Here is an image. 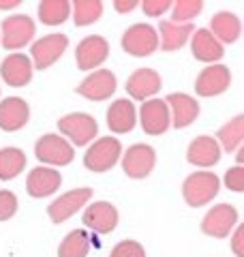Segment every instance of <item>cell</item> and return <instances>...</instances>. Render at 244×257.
<instances>
[{
  "instance_id": "36",
  "label": "cell",
  "mask_w": 244,
  "mask_h": 257,
  "mask_svg": "<svg viewBox=\"0 0 244 257\" xmlns=\"http://www.w3.org/2000/svg\"><path fill=\"white\" fill-rule=\"evenodd\" d=\"M231 251L235 257H244V223H238L231 231Z\"/></svg>"
},
{
  "instance_id": "21",
  "label": "cell",
  "mask_w": 244,
  "mask_h": 257,
  "mask_svg": "<svg viewBox=\"0 0 244 257\" xmlns=\"http://www.w3.org/2000/svg\"><path fill=\"white\" fill-rule=\"evenodd\" d=\"M186 161L195 167L208 170L221 161V146L212 135H199L186 148Z\"/></svg>"
},
{
  "instance_id": "35",
  "label": "cell",
  "mask_w": 244,
  "mask_h": 257,
  "mask_svg": "<svg viewBox=\"0 0 244 257\" xmlns=\"http://www.w3.org/2000/svg\"><path fill=\"white\" fill-rule=\"evenodd\" d=\"M140 7L148 18H161L165 11L172 9V0H144V3H140Z\"/></svg>"
},
{
  "instance_id": "39",
  "label": "cell",
  "mask_w": 244,
  "mask_h": 257,
  "mask_svg": "<svg viewBox=\"0 0 244 257\" xmlns=\"http://www.w3.org/2000/svg\"><path fill=\"white\" fill-rule=\"evenodd\" d=\"M242 157H244V150L238 148V157H235V159H238V165H242Z\"/></svg>"
},
{
  "instance_id": "20",
  "label": "cell",
  "mask_w": 244,
  "mask_h": 257,
  "mask_svg": "<svg viewBox=\"0 0 244 257\" xmlns=\"http://www.w3.org/2000/svg\"><path fill=\"white\" fill-rule=\"evenodd\" d=\"M30 120V105L22 96H7L0 101V128L15 133L24 128Z\"/></svg>"
},
{
  "instance_id": "37",
  "label": "cell",
  "mask_w": 244,
  "mask_h": 257,
  "mask_svg": "<svg viewBox=\"0 0 244 257\" xmlns=\"http://www.w3.org/2000/svg\"><path fill=\"white\" fill-rule=\"evenodd\" d=\"M137 7H140L137 0H116V3H113L116 13H131L133 9H137Z\"/></svg>"
},
{
  "instance_id": "6",
  "label": "cell",
  "mask_w": 244,
  "mask_h": 257,
  "mask_svg": "<svg viewBox=\"0 0 244 257\" xmlns=\"http://www.w3.org/2000/svg\"><path fill=\"white\" fill-rule=\"evenodd\" d=\"M120 47L129 56H135V58H148V56H152L159 50L157 28L150 26V24H133V26H129L125 32H122Z\"/></svg>"
},
{
  "instance_id": "31",
  "label": "cell",
  "mask_w": 244,
  "mask_h": 257,
  "mask_svg": "<svg viewBox=\"0 0 244 257\" xmlns=\"http://www.w3.org/2000/svg\"><path fill=\"white\" fill-rule=\"evenodd\" d=\"M203 9L201 0H176L172 3V22L174 24H191Z\"/></svg>"
},
{
  "instance_id": "13",
  "label": "cell",
  "mask_w": 244,
  "mask_h": 257,
  "mask_svg": "<svg viewBox=\"0 0 244 257\" xmlns=\"http://www.w3.org/2000/svg\"><path fill=\"white\" fill-rule=\"evenodd\" d=\"M81 221H84V227L94 234H111L118 227L120 214L111 202H92L81 214Z\"/></svg>"
},
{
  "instance_id": "19",
  "label": "cell",
  "mask_w": 244,
  "mask_h": 257,
  "mask_svg": "<svg viewBox=\"0 0 244 257\" xmlns=\"http://www.w3.org/2000/svg\"><path fill=\"white\" fill-rule=\"evenodd\" d=\"M165 103L169 107V116H172V126L174 128H186L199 118V111H201L199 101L191 94L174 92V94L167 96Z\"/></svg>"
},
{
  "instance_id": "15",
  "label": "cell",
  "mask_w": 244,
  "mask_h": 257,
  "mask_svg": "<svg viewBox=\"0 0 244 257\" xmlns=\"http://www.w3.org/2000/svg\"><path fill=\"white\" fill-rule=\"evenodd\" d=\"M116 75L109 69H96L88 77L81 79V84L77 86V94H81L88 101H107L116 92Z\"/></svg>"
},
{
  "instance_id": "25",
  "label": "cell",
  "mask_w": 244,
  "mask_h": 257,
  "mask_svg": "<svg viewBox=\"0 0 244 257\" xmlns=\"http://www.w3.org/2000/svg\"><path fill=\"white\" fill-rule=\"evenodd\" d=\"M195 32L193 24H174V22H161L159 24V47L163 52H178L189 43L191 35Z\"/></svg>"
},
{
  "instance_id": "23",
  "label": "cell",
  "mask_w": 244,
  "mask_h": 257,
  "mask_svg": "<svg viewBox=\"0 0 244 257\" xmlns=\"http://www.w3.org/2000/svg\"><path fill=\"white\" fill-rule=\"evenodd\" d=\"M189 43H191L193 58L199 60V62L216 64V62H221L223 56H225V47L218 43L212 35H210L208 28L195 30L193 35H191V39H189Z\"/></svg>"
},
{
  "instance_id": "2",
  "label": "cell",
  "mask_w": 244,
  "mask_h": 257,
  "mask_svg": "<svg viewBox=\"0 0 244 257\" xmlns=\"http://www.w3.org/2000/svg\"><path fill=\"white\" fill-rule=\"evenodd\" d=\"M35 35H37V24L26 13L9 15L0 24V45L9 52L30 45Z\"/></svg>"
},
{
  "instance_id": "16",
  "label": "cell",
  "mask_w": 244,
  "mask_h": 257,
  "mask_svg": "<svg viewBox=\"0 0 244 257\" xmlns=\"http://www.w3.org/2000/svg\"><path fill=\"white\" fill-rule=\"evenodd\" d=\"M161 86H163V79L159 75V71H154L150 67H142V69H135L129 75L125 90L135 101H148V99H154V94H159Z\"/></svg>"
},
{
  "instance_id": "9",
  "label": "cell",
  "mask_w": 244,
  "mask_h": 257,
  "mask_svg": "<svg viewBox=\"0 0 244 257\" xmlns=\"http://www.w3.org/2000/svg\"><path fill=\"white\" fill-rule=\"evenodd\" d=\"M92 197V189L90 187H79V189H71L67 193H62L60 197H56L54 202L47 208V216L50 221L60 225L64 221H69L73 214H77Z\"/></svg>"
},
{
  "instance_id": "33",
  "label": "cell",
  "mask_w": 244,
  "mask_h": 257,
  "mask_svg": "<svg viewBox=\"0 0 244 257\" xmlns=\"http://www.w3.org/2000/svg\"><path fill=\"white\" fill-rule=\"evenodd\" d=\"M109 257H146V248L137 240H120L111 248Z\"/></svg>"
},
{
  "instance_id": "18",
  "label": "cell",
  "mask_w": 244,
  "mask_h": 257,
  "mask_svg": "<svg viewBox=\"0 0 244 257\" xmlns=\"http://www.w3.org/2000/svg\"><path fill=\"white\" fill-rule=\"evenodd\" d=\"M32 60L26 54L13 52L0 62V77L5 79V84H9L11 88H24L32 82Z\"/></svg>"
},
{
  "instance_id": "26",
  "label": "cell",
  "mask_w": 244,
  "mask_h": 257,
  "mask_svg": "<svg viewBox=\"0 0 244 257\" xmlns=\"http://www.w3.org/2000/svg\"><path fill=\"white\" fill-rule=\"evenodd\" d=\"M218 146H223L225 152H235L238 148H242V142H244V116L238 114L233 116L231 120L227 122L216 131V138Z\"/></svg>"
},
{
  "instance_id": "38",
  "label": "cell",
  "mask_w": 244,
  "mask_h": 257,
  "mask_svg": "<svg viewBox=\"0 0 244 257\" xmlns=\"http://www.w3.org/2000/svg\"><path fill=\"white\" fill-rule=\"evenodd\" d=\"M22 3L20 0H0V11H9V9H18Z\"/></svg>"
},
{
  "instance_id": "10",
  "label": "cell",
  "mask_w": 244,
  "mask_h": 257,
  "mask_svg": "<svg viewBox=\"0 0 244 257\" xmlns=\"http://www.w3.org/2000/svg\"><path fill=\"white\" fill-rule=\"evenodd\" d=\"M137 122L142 124L146 135H163L172 126V116L165 99H148L137 109Z\"/></svg>"
},
{
  "instance_id": "8",
  "label": "cell",
  "mask_w": 244,
  "mask_h": 257,
  "mask_svg": "<svg viewBox=\"0 0 244 257\" xmlns=\"http://www.w3.org/2000/svg\"><path fill=\"white\" fill-rule=\"evenodd\" d=\"M122 159V172L133 180H144L154 172L157 165V152L148 144H133L131 148L120 157Z\"/></svg>"
},
{
  "instance_id": "22",
  "label": "cell",
  "mask_w": 244,
  "mask_h": 257,
  "mask_svg": "<svg viewBox=\"0 0 244 257\" xmlns=\"http://www.w3.org/2000/svg\"><path fill=\"white\" fill-rule=\"evenodd\" d=\"M105 122L107 128L116 135H125L131 133L135 124H137V109L135 103L131 99H116L107 109V116H105Z\"/></svg>"
},
{
  "instance_id": "14",
  "label": "cell",
  "mask_w": 244,
  "mask_h": 257,
  "mask_svg": "<svg viewBox=\"0 0 244 257\" xmlns=\"http://www.w3.org/2000/svg\"><path fill=\"white\" fill-rule=\"evenodd\" d=\"M231 86V71L223 62L208 64L195 79V92L199 96H218Z\"/></svg>"
},
{
  "instance_id": "4",
  "label": "cell",
  "mask_w": 244,
  "mask_h": 257,
  "mask_svg": "<svg viewBox=\"0 0 244 257\" xmlns=\"http://www.w3.org/2000/svg\"><path fill=\"white\" fill-rule=\"evenodd\" d=\"M122 157V144L118 138L107 135V138H99L88 146L84 155V167L94 174L109 172L111 167L118 165V161Z\"/></svg>"
},
{
  "instance_id": "24",
  "label": "cell",
  "mask_w": 244,
  "mask_h": 257,
  "mask_svg": "<svg viewBox=\"0 0 244 257\" xmlns=\"http://www.w3.org/2000/svg\"><path fill=\"white\" fill-rule=\"evenodd\" d=\"M208 30L225 47V43H235L242 37V20L231 11H218L210 20Z\"/></svg>"
},
{
  "instance_id": "5",
  "label": "cell",
  "mask_w": 244,
  "mask_h": 257,
  "mask_svg": "<svg viewBox=\"0 0 244 257\" xmlns=\"http://www.w3.org/2000/svg\"><path fill=\"white\" fill-rule=\"evenodd\" d=\"M58 131L73 148L90 146L99 133V122L90 114H67L58 120Z\"/></svg>"
},
{
  "instance_id": "27",
  "label": "cell",
  "mask_w": 244,
  "mask_h": 257,
  "mask_svg": "<svg viewBox=\"0 0 244 257\" xmlns=\"http://www.w3.org/2000/svg\"><path fill=\"white\" fill-rule=\"evenodd\" d=\"M92 248V238L84 229H73L58 244V257H88Z\"/></svg>"
},
{
  "instance_id": "17",
  "label": "cell",
  "mask_w": 244,
  "mask_h": 257,
  "mask_svg": "<svg viewBox=\"0 0 244 257\" xmlns=\"http://www.w3.org/2000/svg\"><path fill=\"white\" fill-rule=\"evenodd\" d=\"M60 184H62V176L58 170H54V167H45V165L32 167L26 176V191H28V195L35 199H43V197L54 195V193L60 189Z\"/></svg>"
},
{
  "instance_id": "11",
  "label": "cell",
  "mask_w": 244,
  "mask_h": 257,
  "mask_svg": "<svg viewBox=\"0 0 244 257\" xmlns=\"http://www.w3.org/2000/svg\"><path fill=\"white\" fill-rule=\"evenodd\" d=\"M109 58V43L101 35H88L75 47V62L79 71H96Z\"/></svg>"
},
{
  "instance_id": "32",
  "label": "cell",
  "mask_w": 244,
  "mask_h": 257,
  "mask_svg": "<svg viewBox=\"0 0 244 257\" xmlns=\"http://www.w3.org/2000/svg\"><path fill=\"white\" fill-rule=\"evenodd\" d=\"M18 208H20L18 195L9 189H0V223L13 219L18 214Z\"/></svg>"
},
{
  "instance_id": "7",
  "label": "cell",
  "mask_w": 244,
  "mask_h": 257,
  "mask_svg": "<svg viewBox=\"0 0 244 257\" xmlns=\"http://www.w3.org/2000/svg\"><path fill=\"white\" fill-rule=\"evenodd\" d=\"M67 47H69V37L62 35V32H52V35L37 39V41L30 45L32 67L39 69V71L50 69L52 64H56L62 58V54L67 52Z\"/></svg>"
},
{
  "instance_id": "30",
  "label": "cell",
  "mask_w": 244,
  "mask_h": 257,
  "mask_svg": "<svg viewBox=\"0 0 244 257\" xmlns=\"http://www.w3.org/2000/svg\"><path fill=\"white\" fill-rule=\"evenodd\" d=\"M103 3L101 0H75L71 3V15H73V24L77 28L84 26H92L103 18Z\"/></svg>"
},
{
  "instance_id": "29",
  "label": "cell",
  "mask_w": 244,
  "mask_h": 257,
  "mask_svg": "<svg viewBox=\"0 0 244 257\" xmlns=\"http://www.w3.org/2000/svg\"><path fill=\"white\" fill-rule=\"evenodd\" d=\"M39 22L45 26H60L71 18V3L69 0H43L37 7Z\"/></svg>"
},
{
  "instance_id": "34",
  "label": "cell",
  "mask_w": 244,
  "mask_h": 257,
  "mask_svg": "<svg viewBox=\"0 0 244 257\" xmlns=\"http://www.w3.org/2000/svg\"><path fill=\"white\" fill-rule=\"evenodd\" d=\"M223 184L233 193H242L244 191V167L242 165L229 167L223 176Z\"/></svg>"
},
{
  "instance_id": "1",
  "label": "cell",
  "mask_w": 244,
  "mask_h": 257,
  "mask_svg": "<svg viewBox=\"0 0 244 257\" xmlns=\"http://www.w3.org/2000/svg\"><path fill=\"white\" fill-rule=\"evenodd\" d=\"M218 189H221V178H218L214 172L199 170L184 178L182 197L191 208H201V206L210 204L218 195Z\"/></svg>"
},
{
  "instance_id": "28",
  "label": "cell",
  "mask_w": 244,
  "mask_h": 257,
  "mask_svg": "<svg viewBox=\"0 0 244 257\" xmlns=\"http://www.w3.org/2000/svg\"><path fill=\"white\" fill-rule=\"evenodd\" d=\"M26 152L22 148H15V146H9V148H0V180L9 182L13 178L24 172L26 167Z\"/></svg>"
},
{
  "instance_id": "12",
  "label": "cell",
  "mask_w": 244,
  "mask_h": 257,
  "mask_svg": "<svg viewBox=\"0 0 244 257\" xmlns=\"http://www.w3.org/2000/svg\"><path fill=\"white\" fill-rule=\"evenodd\" d=\"M238 225V210L231 204H216L208 210L201 221V231L210 238H227Z\"/></svg>"
},
{
  "instance_id": "3",
  "label": "cell",
  "mask_w": 244,
  "mask_h": 257,
  "mask_svg": "<svg viewBox=\"0 0 244 257\" xmlns=\"http://www.w3.org/2000/svg\"><path fill=\"white\" fill-rule=\"evenodd\" d=\"M35 157L39 163L56 170V167H64V165L73 163L75 148H73L60 133H45V135H41L35 144Z\"/></svg>"
}]
</instances>
